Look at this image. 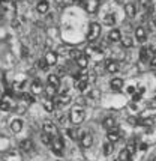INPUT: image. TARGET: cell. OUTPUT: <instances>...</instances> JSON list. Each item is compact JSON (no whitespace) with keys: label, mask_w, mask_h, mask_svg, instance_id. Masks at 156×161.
<instances>
[{"label":"cell","mask_w":156,"mask_h":161,"mask_svg":"<svg viewBox=\"0 0 156 161\" xmlns=\"http://www.w3.org/2000/svg\"><path fill=\"white\" fill-rule=\"evenodd\" d=\"M84 108H83V105H74L71 108V112H69V119L74 125H80L83 120H84Z\"/></svg>","instance_id":"obj_1"},{"label":"cell","mask_w":156,"mask_h":161,"mask_svg":"<svg viewBox=\"0 0 156 161\" xmlns=\"http://www.w3.org/2000/svg\"><path fill=\"white\" fill-rule=\"evenodd\" d=\"M51 149H53V152L56 155H63V147H65V143L63 140L60 139V136H53V140H51Z\"/></svg>","instance_id":"obj_2"},{"label":"cell","mask_w":156,"mask_h":161,"mask_svg":"<svg viewBox=\"0 0 156 161\" xmlns=\"http://www.w3.org/2000/svg\"><path fill=\"white\" fill-rule=\"evenodd\" d=\"M101 35V24L99 23H92L90 27H89V33H87V39L90 42L96 41Z\"/></svg>","instance_id":"obj_3"},{"label":"cell","mask_w":156,"mask_h":161,"mask_svg":"<svg viewBox=\"0 0 156 161\" xmlns=\"http://www.w3.org/2000/svg\"><path fill=\"white\" fill-rule=\"evenodd\" d=\"M3 161H23V155L18 151H8L6 154L3 155Z\"/></svg>","instance_id":"obj_4"},{"label":"cell","mask_w":156,"mask_h":161,"mask_svg":"<svg viewBox=\"0 0 156 161\" xmlns=\"http://www.w3.org/2000/svg\"><path fill=\"white\" fill-rule=\"evenodd\" d=\"M42 131L47 134H50L51 137L53 136H57V126L54 125V122H51V120H45L42 124Z\"/></svg>","instance_id":"obj_5"},{"label":"cell","mask_w":156,"mask_h":161,"mask_svg":"<svg viewBox=\"0 0 156 161\" xmlns=\"http://www.w3.org/2000/svg\"><path fill=\"white\" fill-rule=\"evenodd\" d=\"M53 101H54V104H56L57 107H65V105H68L71 103V97L66 95V93H62V95H59V97H54Z\"/></svg>","instance_id":"obj_6"},{"label":"cell","mask_w":156,"mask_h":161,"mask_svg":"<svg viewBox=\"0 0 156 161\" xmlns=\"http://www.w3.org/2000/svg\"><path fill=\"white\" fill-rule=\"evenodd\" d=\"M107 139H108V142L110 143H116V142H119V139H120V134H119V128L114 125L111 130H108V136H107Z\"/></svg>","instance_id":"obj_7"},{"label":"cell","mask_w":156,"mask_h":161,"mask_svg":"<svg viewBox=\"0 0 156 161\" xmlns=\"http://www.w3.org/2000/svg\"><path fill=\"white\" fill-rule=\"evenodd\" d=\"M45 62H47V65L48 66H54V65H57V59H59V54H57L56 51H48L47 54H45Z\"/></svg>","instance_id":"obj_8"},{"label":"cell","mask_w":156,"mask_h":161,"mask_svg":"<svg viewBox=\"0 0 156 161\" xmlns=\"http://www.w3.org/2000/svg\"><path fill=\"white\" fill-rule=\"evenodd\" d=\"M135 39L138 42H146L147 41V32H146V29L140 26V27L135 29Z\"/></svg>","instance_id":"obj_9"},{"label":"cell","mask_w":156,"mask_h":161,"mask_svg":"<svg viewBox=\"0 0 156 161\" xmlns=\"http://www.w3.org/2000/svg\"><path fill=\"white\" fill-rule=\"evenodd\" d=\"M86 5V9H87V12H90V14H95L96 11H98V3H99V0H84L83 2Z\"/></svg>","instance_id":"obj_10"},{"label":"cell","mask_w":156,"mask_h":161,"mask_svg":"<svg viewBox=\"0 0 156 161\" xmlns=\"http://www.w3.org/2000/svg\"><path fill=\"white\" fill-rule=\"evenodd\" d=\"M33 147H35V145H33V142L30 140V139H24V140L20 142V149H21L23 152H32Z\"/></svg>","instance_id":"obj_11"},{"label":"cell","mask_w":156,"mask_h":161,"mask_svg":"<svg viewBox=\"0 0 156 161\" xmlns=\"http://www.w3.org/2000/svg\"><path fill=\"white\" fill-rule=\"evenodd\" d=\"M108 41L110 42H120L122 41V33L119 29H111L108 33Z\"/></svg>","instance_id":"obj_12"},{"label":"cell","mask_w":156,"mask_h":161,"mask_svg":"<svg viewBox=\"0 0 156 161\" xmlns=\"http://www.w3.org/2000/svg\"><path fill=\"white\" fill-rule=\"evenodd\" d=\"M30 91H32L33 95H39V93H42L44 86H42V83H41V80H35V81H32V84H30Z\"/></svg>","instance_id":"obj_13"},{"label":"cell","mask_w":156,"mask_h":161,"mask_svg":"<svg viewBox=\"0 0 156 161\" xmlns=\"http://www.w3.org/2000/svg\"><path fill=\"white\" fill-rule=\"evenodd\" d=\"M48 9H50V3H48V0H39V2H38V5H36V11H38L39 14H47V12H48Z\"/></svg>","instance_id":"obj_14"},{"label":"cell","mask_w":156,"mask_h":161,"mask_svg":"<svg viewBox=\"0 0 156 161\" xmlns=\"http://www.w3.org/2000/svg\"><path fill=\"white\" fill-rule=\"evenodd\" d=\"M105 69L108 72H111V74H116L117 71L120 69V65H119V62H116V60H108L105 63Z\"/></svg>","instance_id":"obj_15"},{"label":"cell","mask_w":156,"mask_h":161,"mask_svg":"<svg viewBox=\"0 0 156 161\" xmlns=\"http://www.w3.org/2000/svg\"><path fill=\"white\" fill-rule=\"evenodd\" d=\"M80 145L84 147V149H87V147H90L93 145V137L90 136V134H87L86 133L81 139H80Z\"/></svg>","instance_id":"obj_16"},{"label":"cell","mask_w":156,"mask_h":161,"mask_svg":"<svg viewBox=\"0 0 156 161\" xmlns=\"http://www.w3.org/2000/svg\"><path fill=\"white\" fill-rule=\"evenodd\" d=\"M125 12L128 15L129 18H134L135 15H137V6H135L134 3H126L125 5Z\"/></svg>","instance_id":"obj_17"},{"label":"cell","mask_w":156,"mask_h":161,"mask_svg":"<svg viewBox=\"0 0 156 161\" xmlns=\"http://www.w3.org/2000/svg\"><path fill=\"white\" fill-rule=\"evenodd\" d=\"M110 86H111V89H114V91H119V89H122V87H123V78H120V77L111 78Z\"/></svg>","instance_id":"obj_18"},{"label":"cell","mask_w":156,"mask_h":161,"mask_svg":"<svg viewBox=\"0 0 156 161\" xmlns=\"http://www.w3.org/2000/svg\"><path fill=\"white\" fill-rule=\"evenodd\" d=\"M23 130V120L21 119H14L12 122H11V131L12 133H20Z\"/></svg>","instance_id":"obj_19"},{"label":"cell","mask_w":156,"mask_h":161,"mask_svg":"<svg viewBox=\"0 0 156 161\" xmlns=\"http://www.w3.org/2000/svg\"><path fill=\"white\" fill-rule=\"evenodd\" d=\"M150 56H152V54H150V51L147 47H143V48L140 50V60H141V62H149L150 59H152Z\"/></svg>","instance_id":"obj_20"},{"label":"cell","mask_w":156,"mask_h":161,"mask_svg":"<svg viewBox=\"0 0 156 161\" xmlns=\"http://www.w3.org/2000/svg\"><path fill=\"white\" fill-rule=\"evenodd\" d=\"M47 80H48V84H50V86H53V87H56V89L60 86V78H59V75H57V74H50Z\"/></svg>","instance_id":"obj_21"},{"label":"cell","mask_w":156,"mask_h":161,"mask_svg":"<svg viewBox=\"0 0 156 161\" xmlns=\"http://www.w3.org/2000/svg\"><path fill=\"white\" fill-rule=\"evenodd\" d=\"M44 108H45L48 113H53L54 110H56V104H54V101L50 99V98H47L45 101H44Z\"/></svg>","instance_id":"obj_22"},{"label":"cell","mask_w":156,"mask_h":161,"mask_svg":"<svg viewBox=\"0 0 156 161\" xmlns=\"http://www.w3.org/2000/svg\"><path fill=\"white\" fill-rule=\"evenodd\" d=\"M0 110L2 112H9L11 110V99L9 98L0 99Z\"/></svg>","instance_id":"obj_23"},{"label":"cell","mask_w":156,"mask_h":161,"mask_svg":"<svg viewBox=\"0 0 156 161\" xmlns=\"http://www.w3.org/2000/svg\"><path fill=\"white\" fill-rule=\"evenodd\" d=\"M75 62H77V65L81 68V69H86V68H87V65H89V59H87V56H86V54H83L81 57H78Z\"/></svg>","instance_id":"obj_24"},{"label":"cell","mask_w":156,"mask_h":161,"mask_svg":"<svg viewBox=\"0 0 156 161\" xmlns=\"http://www.w3.org/2000/svg\"><path fill=\"white\" fill-rule=\"evenodd\" d=\"M56 93H57V89H56V87H53V86H50V84L45 87V95H47V98L53 99L54 97H56Z\"/></svg>","instance_id":"obj_25"},{"label":"cell","mask_w":156,"mask_h":161,"mask_svg":"<svg viewBox=\"0 0 156 161\" xmlns=\"http://www.w3.org/2000/svg\"><path fill=\"white\" fill-rule=\"evenodd\" d=\"M104 24H107V26H114V24H116V15L107 14L105 17H104Z\"/></svg>","instance_id":"obj_26"},{"label":"cell","mask_w":156,"mask_h":161,"mask_svg":"<svg viewBox=\"0 0 156 161\" xmlns=\"http://www.w3.org/2000/svg\"><path fill=\"white\" fill-rule=\"evenodd\" d=\"M77 89L80 92H86L89 89V81L87 80H78L77 81Z\"/></svg>","instance_id":"obj_27"},{"label":"cell","mask_w":156,"mask_h":161,"mask_svg":"<svg viewBox=\"0 0 156 161\" xmlns=\"http://www.w3.org/2000/svg\"><path fill=\"white\" fill-rule=\"evenodd\" d=\"M41 140H42L44 145H47V146H51V140H53V137H51L50 134H47V133H44L41 134Z\"/></svg>","instance_id":"obj_28"},{"label":"cell","mask_w":156,"mask_h":161,"mask_svg":"<svg viewBox=\"0 0 156 161\" xmlns=\"http://www.w3.org/2000/svg\"><path fill=\"white\" fill-rule=\"evenodd\" d=\"M113 151H114V146H113V143H110V142H107L105 145H104V155H111L113 154Z\"/></svg>","instance_id":"obj_29"},{"label":"cell","mask_w":156,"mask_h":161,"mask_svg":"<svg viewBox=\"0 0 156 161\" xmlns=\"http://www.w3.org/2000/svg\"><path fill=\"white\" fill-rule=\"evenodd\" d=\"M122 45L125 47V48H131L132 45H134V41H132V38H129V36H125L123 39H122Z\"/></svg>","instance_id":"obj_30"},{"label":"cell","mask_w":156,"mask_h":161,"mask_svg":"<svg viewBox=\"0 0 156 161\" xmlns=\"http://www.w3.org/2000/svg\"><path fill=\"white\" fill-rule=\"evenodd\" d=\"M102 125H104V128H107V130H111V128L116 125V120H114L113 118H107V119L102 122Z\"/></svg>","instance_id":"obj_31"},{"label":"cell","mask_w":156,"mask_h":161,"mask_svg":"<svg viewBox=\"0 0 156 161\" xmlns=\"http://www.w3.org/2000/svg\"><path fill=\"white\" fill-rule=\"evenodd\" d=\"M128 160H131V154L126 149H122L120 154H119V161H128Z\"/></svg>","instance_id":"obj_32"},{"label":"cell","mask_w":156,"mask_h":161,"mask_svg":"<svg viewBox=\"0 0 156 161\" xmlns=\"http://www.w3.org/2000/svg\"><path fill=\"white\" fill-rule=\"evenodd\" d=\"M84 54L83 51H80V50H75V48H72L69 50V56H71V59H74V60H77L78 57H81Z\"/></svg>","instance_id":"obj_33"},{"label":"cell","mask_w":156,"mask_h":161,"mask_svg":"<svg viewBox=\"0 0 156 161\" xmlns=\"http://www.w3.org/2000/svg\"><path fill=\"white\" fill-rule=\"evenodd\" d=\"M21 98L24 99V101H26L27 104H32V103L35 101V98H33V93H27V92H24V93H23Z\"/></svg>","instance_id":"obj_34"},{"label":"cell","mask_w":156,"mask_h":161,"mask_svg":"<svg viewBox=\"0 0 156 161\" xmlns=\"http://www.w3.org/2000/svg\"><path fill=\"white\" fill-rule=\"evenodd\" d=\"M56 118H57V120H59L62 125H65V124H66V120H68L66 114H65V113H62V112H57L56 113Z\"/></svg>","instance_id":"obj_35"},{"label":"cell","mask_w":156,"mask_h":161,"mask_svg":"<svg viewBox=\"0 0 156 161\" xmlns=\"http://www.w3.org/2000/svg\"><path fill=\"white\" fill-rule=\"evenodd\" d=\"M138 3L143 9H152V0H138Z\"/></svg>","instance_id":"obj_36"},{"label":"cell","mask_w":156,"mask_h":161,"mask_svg":"<svg viewBox=\"0 0 156 161\" xmlns=\"http://www.w3.org/2000/svg\"><path fill=\"white\" fill-rule=\"evenodd\" d=\"M36 65H38V68L42 71H47L48 69V65H47V62H45V59H39L38 62H36Z\"/></svg>","instance_id":"obj_37"},{"label":"cell","mask_w":156,"mask_h":161,"mask_svg":"<svg viewBox=\"0 0 156 161\" xmlns=\"http://www.w3.org/2000/svg\"><path fill=\"white\" fill-rule=\"evenodd\" d=\"M24 86H26V81H15V83L12 84V87H14L15 91H23Z\"/></svg>","instance_id":"obj_38"},{"label":"cell","mask_w":156,"mask_h":161,"mask_svg":"<svg viewBox=\"0 0 156 161\" xmlns=\"http://www.w3.org/2000/svg\"><path fill=\"white\" fill-rule=\"evenodd\" d=\"M126 151H128V152H129L131 155L135 154V152H137V145H135L134 142H131V143H129L128 146H126Z\"/></svg>","instance_id":"obj_39"},{"label":"cell","mask_w":156,"mask_h":161,"mask_svg":"<svg viewBox=\"0 0 156 161\" xmlns=\"http://www.w3.org/2000/svg\"><path fill=\"white\" fill-rule=\"evenodd\" d=\"M140 99H141V93H140V92H135L134 95H132V101H134V103H138Z\"/></svg>","instance_id":"obj_40"},{"label":"cell","mask_w":156,"mask_h":161,"mask_svg":"<svg viewBox=\"0 0 156 161\" xmlns=\"http://www.w3.org/2000/svg\"><path fill=\"white\" fill-rule=\"evenodd\" d=\"M128 122L132 124V125H140V119H137V118H129Z\"/></svg>","instance_id":"obj_41"},{"label":"cell","mask_w":156,"mask_h":161,"mask_svg":"<svg viewBox=\"0 0 156 161\" xmlns=\"http://www.w3.org/2000/svg\"><path fill=\"white\" fill-rule=\"evenodd\" d=\"M126 91H128V93H131V95H134L135 92H137V89H135L134 86H129V87L126 89Z\"/></svg>","instance_id":"obj_42"},{"label":"cell","mask_w":156,"mask_h":161,"mask_svg":"<svg viewBox=\"0 0 156 161\" xmlns=\"http://www.w3.org/2000/svg\"><path fill=\"white\" fill-rule=\"evenodd\" d=\"M21 51H23V57H27V56H29V50L26 48V47H23Z\"/></svg>","instance_id":"obj_43"},{"label":"cell","mask_w":156,"mask_h":161,"mask_svg":"<svg viewBox=\"0 0 156 161\" xmlns=\"http://www.w3.org/2000/svg\"><path fill=\"white\" fill-rule=\"evenodd\" d=\"M63 5H66V6L68 5H75V2L74 0H63Z\"/></svg>","instance_id":"obj_44"},{"label":"cell","mask_w":156,"mask_h":161,"mask_svg":"<svg viewBox=\"0 0 156 161\" xmlns=\"http://www.w3.org/2000/svg\"><path fill=\"white\" fill-rule=\"evenodd\" d=\"M147 147H149V145H147V143H141V145H140V149H141V151H146Z\"/></svg>","instance_id":"obj_45"},{"label":"cell","mask_w":156,"mask_h":161,"mask_svg":"<svg viewBox=\"0 0 156 161\" xmlns=\"http://www.w3.org/2000/svg\"><path fill=\"white\" fill-rule=\"evenodd\" d=\"M153 24H155V27H156V17H155V20H153Z\"/></svg>","instance_id":"obj_46"},{"label":"cell","mask_w":156,"mask_h":161,"mask_svg":"<svg viewBox=\"0 0 156 161\" xmlns=\"http://www.w3.org/2000/svg\"><path fill=\"white\" fill-rule=\"evenodd\" d=\"M3 2H6V0H0V3H3Z\"/></svg>","instance_id":"obj_47"},{"label":"cell","mask_w":156,"mask_h":161,"mask_svg":"<svg viewBox=\"0 0 156 161\" xmlns=\"http://www.w3.org/2000/svg\"><path fill=\"white\" fill-rule=\"evenodd\" d=\"M153 161H156V157H155V158H153Z\"/></svg>","instance_id":"obj_48"},{"label":"cell","mask_w":156,"mask_h":161,"mask_svg":"<svg viewBox=\"0 0 156 161\" xmlns=\"http://www.w3.org/2000/svg\"><path fill=\"white\" fill-rule=\"evenodd\" d=\"M128 161H132V160H128Z\"/></svg>","instance_id":"obj_49"},{"label":"cell","mask_w":156,"mask_h":161,"mask_svg":"<svg viewBox=\"0 0 156 161\" xmlns=\"http://www.w3.org/2000/svg\"><path fill=\"white\" fill-rule=\"evenodd\" d=\"M116 161H119V160H116Z\"/></svg>","instance_id":"obj_50"},{"label":"cell","mask_w":156,"mask_h":161,"mask_svg":"<svg viewBox=\"0 0 156 161\" xmlns=\"http://www.w3.org/2000/svg\"><path fill=\"white\" fill-rule=\"evenodd\" d=\"M57 161H60V160H57Z\"/></svg>","instance_id":"obj_51"}]
</instances>
